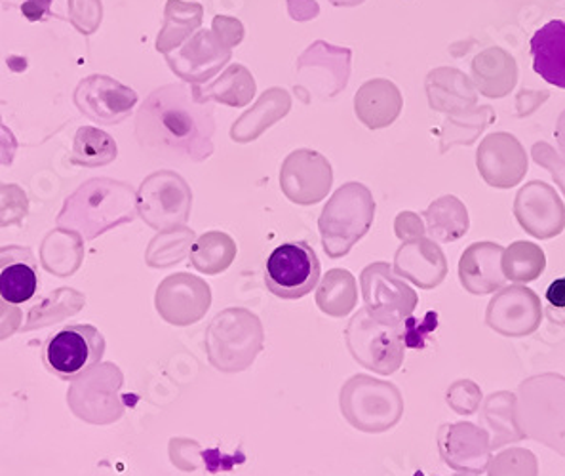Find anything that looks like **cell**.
I'll list each match as a JSON object with an SVG mask.
<instances>
[{"instance_id": "cell-11", "label": "cell", "mask_w": 565, "mask_h": 476, "mask_svg": "<svg viewBox=\"0 0 565 476\" xmlns=\"http://www.w3.org/2000/svg\"><path fill=\"white\" fill-rule=\"evenodd\" d=\"M320 260L307 242H288L270 254L265 265V284L280 299H301L320 281Z\"/></svg>"}, {"instance_id": "cell-18", "label": "cell", "mask_w": 565, "mask_h": 476, "mask_svg": "<svg viewBox=\"0 0 565 476\" xmlns=\"http://www.w3.org/2000/svg\"><path fill=\"white\" fill-rule=\"evenodd\" d=\"M514 215L520 228L539 241L554 239L565 229L564 202L545 181H531L520 189Z\"/></svg>"}, {"instance_id": "cell-16", "label": "cell", "mask_w": 565, "mask_h": 476, "mask_svg": "<svg viewBox=\"0 0 565 476\" xmlns=\"http://www.w3.org/2000/svg\"><path fill=\"white\" fill-rule=\"evenodd\" d=\"M212 307V288L201 276L178 273L168 276L157 292V309L173 326L196 325Z\"/></svg>"}, {"instance_id": "cell-27", "label": "cell", "mask_w": 565, "mask_h": 476, "mask_svg": "<svg viewBox=\"0 0 565 476\" xmlns=\"http://www.w3.org/2000/svg\"><path fill=\"white\" fill-rule=\"evenodd\" d=\"M257 84L254 75L249 73L248 67H244L241 63L228 65L214 83L193 84L194 96L201 99L202 104L227 105V107H246V105L256 96Z\"/></svg>"}, {"instance_id": "cell-24", "label": "cell", "mask_w": 565, "mask_h": 476, "mask_svg": "<svg viewBox=\"0 0 565 476\" xmlns=\"http://www.w3.org/2000/svg\"><path fill=\"white\" fill-rule=\"evenodd\" d=\"M402 94L396 84L386 78H373L360 86L354 96V110L362 125L380 130L393 125L402 110Z\"/></svg>"}, {"instance_id": "cell-31", "label": "cell", "mask_w": 565, "mask_h": 476, "mask_svg": "<svg viewBox=\"0 0 565 476\" xmlns=\"http://www.w3.org/2000/svg\"><path fill=\"white\" fill-rule=\"evenodd\" d=\"M318 309L328 317L345 318L359 305V284L351 271L330 269L318 284Z\"/></svg>"}, {"instance_id": "cell-32", "label": "cell", "mask_w": 565, "mask_h": 476, "mask_svg": "<svg viewBox=\"0 0 565 476\" xmlns=\"http://www.w3.org/2000/svg\"><path fill=\"white\" fill-rule=\"evenodd\" d=\"M238 254V246L233 236L223 231H210L194 241L191 248V265L202 275H221L227 271Z\"/></svg>"}, {"instance_id": "cell-33", "label": "cell", "mask_w": 565, "mask_h": 476, "mask_svg": "<svg viewBox=\"0 0 565 476\" xmlns=\"http://www.w3.org/2000/svg\"><path fill=\"white\" fill-rule=\"evenodd\" d=\"M545 252L539 244L516 241L503 252V273L507 281L516 284L533 283L545 273Z\"/></svg>"}, {"instance_id": "cell-26", "label": "cell", "mask_w": 565, "mask_h": 476, "mask_svg": "<svg viewBox=\"0 0 565 476\" xmlns=\"http://www.w3.org/2000/svg\"><path fill=\"white\" fill-rule=\"evenodd\" d=\"M533 71L546 83L565 88V21L552 20L530 41Z\"/></svg>"}, {"instance_id": "cell-15", "label": "cell", "mask_w": 565, "mask_h": 476, "mask_svg": "<svg viewBox=\"0 0 565 476\" xmlns=\"http://www.w3.org/2000/svg\"><path fill=\"white\" fill-rule=\"evenodd\" d=\"M438 449L449 469L461 475H482L491 462L490 433L475 423H446L438 429Z\"/></svg>"}, {"instance_id": "cell-4", "label": "cell", "mask_w": 565, "mask_h": 476, "mask_svg": "<svg viewBox=\"0 0 565 476\" xmlns=\"http://www.w3.org/2000/svg\"><path fill=\"white\" fill-rule=\"evenodd\" d=\"M265 343V330L256 313L244 307H228L217 313L206 330L210 364L223 373L248 370Z\"/></svg>"}, {"instance_id": "cell-37", "label": "cell", "mask_w": 565, "mask_h": 476, "mask_svg": "<svg viewBox=\"0 0 565 476\" xmlns=\"http://www.w3.org/2000/svg\"><path fill=\"white\" fill-rule=\"evenodd\" d=\"M104 20L102 0H70V21L78 33L90 36Z\"/></svg>"}, {"instance_id": "cell-36", "label": "cell", "mask_w": 565, "mask_h": 476, "mask_svg": "<svg viewBox=\"0 0 565 476\" xmlns=\"http://www.w3.org/2000/svg\"><path fill=\"white\" fill-rule=\"evenodd\" d=\"M507 55L499 50H488L478 55L475 62L476 83L486 96H501V76L504 73Z\"/></svg>"}, {"instance_id": "cell-8", "label": "cell", "mask_w": 565, "mask_h": 476, "mask_svg": "<svg viewBox=\"0 0 565 476\" xmlns=\"http://www.w3.org/2000/svg\"><path fill=\"white\" fill-rule=\"evenodd\" d=\"M104 352V334L96 326L70 325L50 336L42 349V360L60 380L73 381L94 370Z\"/></svg>"}, {"instance_id": "cell-1", "label": "cell", "mask_w": 565, "mask_h": 476, "mask_svg": "<svg viewBox=\"0 0 565 476\" xmlns=\"http://www.w3.org/2000/svg\"><path fill=\"white\" fill-rule=\"evenodd\" d=\"M214 134V107L202 104L186 84H166L151 92L136 117L139 146L159 159H210Z\"/></svg>"}, {"instance_id": "cell-40", "label": "cell", "mask_w": 565, "mask_h": 476, "mask_svg": "<svg viewBox=\"0 0 565 476\" xmlns=\"http://www.w3.org/2000/svg\"><path fill=\"white\" fill-rule=\"evenodd\" d=\"M212 31L231 49H235V46H238L244 41V25L236 18L215 15Z\"/></svg>"}, {"instance_id": "cell-25", "label": "cell", "mask_w": 565, "mask_h": 476, "mask_svg": "<svg viewBox=\"0 0 565 476\" xmlns=\"http://www.w3.org/2000/svg\"><path fill=\"white\" fill-rule=\"evenodd\" d=\"M291 109V96L284 88H269L262 94L254 107H249L233 128L231 139L236 144H252L262 138L270 126L280 123Z\"/></svg>"}, {"instance_id": "cell-29", "label": "cell", "mask_w": 565, "mask_h": 476, "mask_svg": "<svg viewBox=\"0 0 565 476\" xmlns=\"http://www.w3.org/2000/svg\"><path fill=\"white\" fill-rule=\"evenodd\" d=\"M425 228L430 239L441 244L459 241L469 233L467 207L454 194L436 199L425 212Z\"/></svg>"}, {"instance_id": "cell-2", "label": "cell", "mask_w": 565, "mask_h": 476, "mask_svg": "<svg viewBox=\"0 0 565 476\" xmlns=\"http://www.w3.org/2000/svg\"><path fill=\"white\" fill-rule=\"evenodd\" d=\"M136 191L128 183L94 178L71 194L60 215V225L81 231L86 239H96L138 214Z\"/></svg>"}, {"instance_id": "cell-6", "label": "cell", "mask_w": 565, "mask_h": 476, "mask_svg": "<svg viewBox=\"0 0 565 476\" xmlns=\"http://www.w3.org/2000/svg\"><path fill=\"white\" fill-rule=\"evenodd\" d=\"M339 408L351 427L362 433H386L401 423L404 399L391 381L356 373L345 381L339 393Z\"/></svg>"}, {"instance_id": "cell-38", "label": "cell", "mask_w": 565, "mask_h": 476, "mask_svg": "<svg viewBox=\"0 0 565 476\" xmlns=\"http://www.w3.org/2000/svg\"><path fill=\"white\" fill-rule=\"evenodd\" d=\"M448 406L459 415H472L482 404V389L475 381L459 380L451 383L446 393Z\"/></svg>"}, {"instance_id": "cell-34", "label": "cell", "mask_w": 565, "mask_h": 476, "mask_svg": "<svg viewBox=\"0 0 565 476\" xmlns=\"http://www.w3.org/2000/svg\"><path fill=\"white\" fill-rule=\"evenodd\" d=\"M117 141L109 134L94 126H83L75 134L73 141V165L97 168V166L110 165L117 159Z\"/></svg>"}, {"instance_id": "cell-44", "label": "cell", "mask_w": 565, "mask_h": 476, "mask_svg": "<svg viewBox=\"0 0 565 476\" xmlns=\"http://www.w3.org/2000/svg\"><path fill=\"white\" fill-rule=\"evenodd\" d=\"M18 141L7 126L0 125V165H10L14 160Z\"/></svg>"}, {"instance_id": "cell-30", "label": "cell", "mask_w": 565, "mask_h": 476, "mask_svg": "<svg viewBox=\"0 0 565 476\" xmlns=\"http://www.w3.org/2000/svg\"><path fill=\"white\" fill-rule=\"evenodd\" d=\"M204 20V8L196 2L168 0L164 10V25L157 39V50L160 54H170L181 44L191 39L194 31L201 28Z\"/></svg>"}, {"instance_id": "cell-23", "label": "cell", "mask_w": 565, "mask_h": 476, "mask_svg": "<svg viewBox=\"0 0 565 476\" xmlns=\"http://www.w3.org/2000/svg\"><path fill=\"white\" fill-rule=\"evenodd\" d=\"M39 290V263L25 246L0 248V304L21 305Z\"/></svg>"}, {"instance_id": "cell-9", "label": "cell", "mask_w": 565, "mask_h": 476, "mask_svg": "<svg viewBox=\"0 0 565 476\" xmlns=\"http://www.w3.org/2000/svg\"><path fill=\"white\" fill-rule=\"evenodd\" d=\"M360 288L367 313L385 325H404L419 304L417 292L394 273L391 263L367 265L360 275Z\"/></svg>"}, {"instance_id": "cell-43", "label": "cell", "mask_w": 565, "mask_h": 476, "mask_svg": "<svg viewBox=\"0 0 565 476\" xmlns=\"http://www.w3.org/2000/svg\"><path fill=\"white\" fill-rule=\"evenodd\" d=\"M52 2L54 0H25L21 4V14L25 15L29 21H44L52 18Z\"/></svg>"}, {"instance_id": "cell-48", "label": "cell", "mask_w": 565, "mask_h": 476, "mask_svg": "<svg viewBox=\"0 0 565 476\" xmlns=\"http://www.w3.org/2000/svg\"><path fill=\"white\" fill-rule=\"evenodd\" d=\"M454 476H470V475H461V473H457V475Z\"/></svg>"}, {"instance_id": "cell-35", "label": "cell", "mask_w": 565, "mask_h": 476, "mask_svg": "<svg viewBox=\"0 0 565 476\" xmlns=\"http://www.w3.org/2000/svg\"><path fill=\"white\" fill-rule=\"evenodd\" d=\"M488 476H539L537 456L527 448H509L491 457Z\"/></svg>"}, {"instance_id": "cell-47", "label": "cell", "mask_w": 565, "mask_h": 476, "mask_svg": "<svg viewBox=\"0 0 565 476\" xmlns=\"http://www.w3.org/2000/svg\"><path fill=\"white\" fill-rule=\"evenodd\" d=\"M333 7H359L365 0H330Z\"/></svg>"}, {"instance_id": "cell-19", "label": "cell", "mask_w": 565, "mask_h": 476, "mask_svg": "<svg viewBox=\"0 0 565 476\" xmlns=\"http://www.w3.org/2000/svg\"><path fill=\"white\" fill-rule=\"evenodd\" d=\"M476 165L486 183L497 189L518 186L527 172L524 147L511 134H491L478 147Z\"/></svg>"}, {"instance_id": "cell-13", "label": "cell", "mask_w": 565, "mask_h": 476, "mask_svg": "<svg viewBox=\"0 0 565 476\" xmlns=\"http://www.w3.org/2000/svg\"><path fill=\"white\" fill-rule=\"evenodd\" d=\"M541 320V297L522 284L497 290L486 309V325L504 338H527L537 330Z\"/></svg>"}, {"instance_id": "cell-22", "label": "cell", "mask_w": 565, "mask_h": 476, "mask_svg": "<svg viewBox=\"0 0 565 476\" xmlns=\"http://www.w3.org/2000/svg\"><path fill=\"white\" fill-rule=\"evenodd\" d=\"M504 248L497 242H475L459 260V281L472 296H488L504 288Z\"/></svg>"}, {"instance_id": "cell-7", "label": "cell", "mask_w": 565, "mask_h": 476, "mask_svg": "<svg viewBox=\"0 0 565 476\" xmlns=\"http://www.w3.org/2000/svg\"><path fill=\"white\" fill-rule=\"evenodd\" d=\"M347 349L360 367L380 375H393L401 370L406 357V322L385 325L360 309L345 330Z\"/></svg>"}, {"instance_id": "cell-12", "label": "cell", "mask_w": 565, "mask_h": 476, "mask_svg": "<svg viewBox=\"0 0 565 476\" xmlns=\"http://www.w3.org/2000/svg\"><path fill=\"white\" fill-rule=\"evenodd\" d=\"M333 186V168L322 152L297 149L284 159L280 189L284 197L299 207L324 201Z\"/></svg>"}, {"instance_id": "cell-5", "label": "cell", "mask_w": 565, "mask_h": 476, "mask_svg": "<svg viewBox=\"0 0 565 476\" xmlns=\"http://www.w3.org/2000/svg\"><path fill=\"white\" fill-rule=\"evenodd\" d=\"M375 218L372 191L359 181L339 187L318 218L322 248L331 260L345 257L367 235Z\"/></svg>"}, {"instance_id": "cell-46", "label": "cell", "mask_w": 565, "mask_h": 476, "mask_svg": "<svg viewBox=\"0 0 565 476\" xmlns=\"http://www.w3.org/2000/svg\"><path fill=\"white\" fill-rule=\"evenodd\" d=\"M546 299H548V304H551L552 307H556V309H565V276L564 278L554 281V283L548 286V290H546Z\"/></svg>"}, {"instance_id": "cell-45", "label": "cell", "mask_w": 565, "mask_h": 476, "mask_svg": "<svg viewBox=\"0 0 565 476\" xmlns=\"http://www.w3.org/2000/svg\"><path fill=\"white\" fill-rule=\"evenodd\" d=\"M288 7H297V10H290L291 18L297 21L312 20L318 15V4L315 0H290Z\"/></svg>"}, {"instance_id": "cell-42", "label": "cell", "mask_w": 565, "mask_h": 476, "mask_svg": "<svg viewBox=\"0 0 565 476\" xmlns=\"http://www.w3.org/2000/svg\"><path fill=\"white\" fill-rule=\"evenodd\" d=\"M533 155H535L539 165H543L551 170L554 180H556V183L562 187V191L565 193V162H562V159H558L554 151L546 146L535 147Z\"/></svg>"}, {"instance_id": "cell-39", "label": "cell", "mask_w": 565, "mask_h": 476, "mask_svg": "<svg viewBox=\"0 0 565 476\" xmlns=\"http://www.w3.org/2000/svg\"><path fill=\"white\" fill-rule=\"evenodd\" d=\"M170 454H172V457L186 456L178 463V467L183 470L199 469L202 459H204L201 444L196 441H186V438H173Z\"/></svg>"}, {"instance_id": "cell-17", "label": "cell", "mask_w": 565, "mask_h": 476, "mask_svg": "<svg viewBox=\"0 0 565 476\" xmlns=\"http://www.w3.org/2000/svg\"><path fill=\"white\" fill-rule=\"evenodd\" d=\"M231 55L233 49L214 31H196L180 49L166 54V62L185 83L204 84L231 62Z\"/></svg>"}, {"instance_id": "cell-20", "label": "cell", "mask_w": 565, "mask_h": 476, "mask_svg": "<svg viewBox=\"0 0 565 476\" xmlns=\"http://www.w3.org/2000/svg\"><path fill=\"white\" fill-rule=\"evenodd\" d=\"M393 269L420 290H435L448 276V260L440 244L420 236L396 250Z\"/></svg>"}, {"instance_id": "cell-41", "label": "cell", "mask_w": 565, "mask_h": 476, "mask_svg": "<svg viewBox=\"0 0 565 476\" xmlns=\"http://www.w3.org/2000/svg\"><path fill=\"white\" fill-rule=\"evenodd\" d=\"M394 233L402 242L415 241V239L425 236L427 228H425V223H423L419 215L414 214V212H402L394 221Z\"/></svg>"}, {"instance_id": "cell-14", "label": "cell", "mask_w": 565, "mask_h": 476, "mask_svg": "<svg viewBox=\"0 0 565 476\" xmlns=\"http://www.w3.org/2000/svg\"><path fill=\"white\" fill-rule=\"evenodd\" d=\"M75 105L84 117L97 125H120L138 105V92L118 83L113 76L90 75L76 86Z\"/></svg>"}, {"instance_id": "cell-10", "label": "cell", "mask_w": 565, "mask_h": 476, "mask_svg": "<svg viewBox=\"0 0 565 476\" xmlns=\"http://www.w3.org/2000/svg\"><path fill=\"white\" fill-rule=\"evenodd\" d=\"M138 212L154 229L185 225L193 208V191L180 173L160 170L146 178L139 187Z\"/></svg>"}, {"instance_id": "cell-21", "label": "cell", "mask_w": 565, "mask_h": 476, "mask_svg": "<svg viewBox=\"0 0 565 476\" xmlns=\"http://www.w3.org/2000/svg\"><path fill=\"white\" fill-rule=\"evenodd\" d=\"M352 52L349 49H338L324 41H317L305 50L297 60L299 73H315L310 81V88L326 92L324 97L338 96L339 92L345 91L351 76Z\"/></svg>"}, {"instance_id": "cell-28", "label": "cell", "mask_w": 565, "mask_h": 476, "mask_svg": "<svg viewBox=\"0 0 565 476\" xmlns=\"http://www.w3.org/2000/svg\"><path fill=\"white\" fill-rule=\"evenodd\" d=\"M480 423L490 433L491 452L525 441L516 422V394L511 391H497L483 401Z\"/></svg>"}, {"instance_id": "cell-3", "label": "cell", "mask_w": 565, "mask_h": 476, "mask_svg": "<svg viewBox=\"0 0 565 476\" xmlns=\"http://www.w3.org/2000/svg\"><path fill=\"white\" fill-rule=\"evenodd\" d=\"M516 422L525 438L565 456V375L537 373L516 393Z\"/></svg>"}]
</instances>
